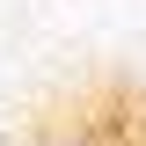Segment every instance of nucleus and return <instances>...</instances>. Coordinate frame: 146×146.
<instances>
[{
  "label": "nucleus",
  "instance_id": "1",
  "mask_svg": "<svg viewBox=\"0 0 146 146\" xmlns=\"http://www.w3.org/2000/svg\"><path fill=\"white\" fill-rule=\"evenodd\" d=\"M7 146H146V73L88 66L36 88Z\"/></svg>",
  "mask_w": 146,
  "mask_h": 146
}]
</instances>
